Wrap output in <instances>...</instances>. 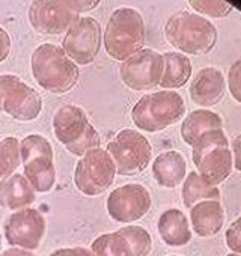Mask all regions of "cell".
<instances>
[{
    "label": "cell",
    "mask_w": 241,
    "mask_h": 256,
    "mask_svg": "<svg viewBox=\"0 0 241 256\" xmlns=\"http://www.w3.org/2000/svg\"><path fill=\"white\" fill-rule=\"evenodd\" d=\"M32 28L42 35H60L80 18L64 0H34L29 8Z\"/></svg>",
    "instance_id": "14"
},
{
    "label": "cell",
    "mask_w": 241,
    "mask_h": 256,
    "mask_svg": "<svg viewBox=\"0 0 241 256\" xmlns=\"http://www.w3.org/2000/svg\"><path fill=\"white\" fill-rule=\"evenodd\" d=\"M64 2L71 11H74L76 14H82L95 10L101 4V0H64Z\"/></svg>",
    "instance_id": "31"
},
{
    "label": "cell",
    "mask_w": 241,
    "mask_h": 256,
    "mask_svg": "<svg viewBox=\"0 0 241 256\" xmlns=\"http://www.w3.org/2000/svg\"><path fill=\"white\" fill-rule=\"evenodd\" d=\"M22 164L20 157V142L18 139L10 136L0 139V180L8 178Z\"/></svg>",
    "instance_id": "25"
},
{
    "label": "cell",
    "mask_w": 241,
    "mask_h": 256,
    "mask_svg": "<svg viewBox=\"0 0 241 256\" xmlns=\"http://www.w3.org/2000/svg\"><path fill=\"white\" fill-rule=\"evenodd\" d=\"M186 102L175 90H158L144 95L132 110L133 124L139 130L157 133L181 120Z\"/></svg>",
    "instance_id": "4"
},
{
    "label": "cell",
    "mask_w": 241,
    "mask_h": 256,
    "mask_svg": "<svg viewBox=\"0 0 241 256\" xmlns=\"http://www.w3.org/2000/svg\"><path fill=\"white\" fill-rule=\"evenodd\" d=\"M0 253H2V234H0Z\"/></svg>",
    "instance_id": "36"
},
{
    "label": "cell",
    "mask_w": 241,
    "mask_h": 256,
    "mask_svg": "<svg viewBox=\"0 0 241 256\" xmlns=\"http://www.w3.org/2000/svg\"><path fill=\"white\" fill-rule=\"evenodd\" d=\"M36 199V192L29 184L24 175L12 174L0 180V206L10 211L29 208Z\"/></svg>",
    "instance_id": "16"
},
{
    "label": "cell",
    "mask_w": 241,
    "mask_h": 256,
    "mask_svg": "<svg viewBox=\"0 0 241 256\" xmlns=\"http://www.w3.org/2000/svg\"><path fill=\"white\" fill-rule=\"evenodd\" d=\"M0 256H35L30 250H24L20 247H11L5 250L4 253H0Z\"/></svg>",
    "instance_id": "35"
},
{
    "label": "cell",
    "mask_w": 241,
    "mask_h": 256,
    "mask_svg": "<svg viewBox=\"0 0 241 256\" xmlns=\"http://www.w3.org/2000/svg\"><path fill=\"white\" fill-rule=\"evenodd\" d=\"M228 86L232 98L241 102V59L235 60L228 72Z\"/></svg>",
    "instance_id": "29"
},
{
    "label": "cell",
    "mask_w": 241,
    "mask_h": 256,
    "mask_svg": "<svg viewBox=\"0 0 241 256\" xmlns=\"http://www.w3.org/2000/svg\"><path fill=\"white\" fill-rule=\"evenodd\" d=\"M232 158H234V168L241 172V134H238L232 140Z\"/></svg>",
    "instance_id": "34"
},
{
    "label": "cell",
    "mask_w": 241,
    "mask_h": 256,
    "mask_svg": "<svg viewBox=\"0 0 241 256\" xmlns=\"http://www.w3.org/2000/svg\"><path fill=\"white\" fill-rule=\"evenodd\" d=\"M192 158L198 174L210 184L218 186L226 181L232 174L234 158L223 128L200 136L192 146Z\"/></svg>",
    "instance_id": "5"
},
{
    "label": "cell",
    "mask_w": 241,
    "mask_h": 256,
    "mask_svg": "<svg viewBox=\"0 0 241 256\" xmlns=\"http://www.w3.org/2000/svg\"><path fill=\"white\" fill-rule=\"evenodd\" d=\"M119 234L127 240L133 252V256H148L151 253L152 236L145 228L138 226V224H128V226L120 228Z\"/></svg>",
    "instance_id": "26"
},
{
    "label": "cell",
    "mask_w": 241,
    "mask_h": 256,
    "mask_svg": "<svg viewBox=\"0 0 241 256\" xmlns=\"http://www.w3.org/2000/svg\"><path fill=\"white\" fill-rule=\"evenodd\" d=\"M23 175L36 193H48L56 184V169L53 158H34L23 164Z\"/></svg>",
    "instance_id": "22"
},
{
    "label": "cell",
    "mask_w": 241,
    "mask_h": 256,
    "mask_svg": "<svg viewBox=\"0 0 241 256\" xmlns=\"http://www.w3.org/2000/svg\"><path fill=\"white\" fill-rule=\"evenodd\" d=\"M190 223L198 236L217 235L224 223V210L220 200H202L193 205L190 208Z\"/></svg>",
    "instance_id": "17"
},
{
    "label": "cell",
    "mask_w": 241,
    "mask_h": 256,
    "mask_svg": "<svg viewBox=\"0 0 241 256\" xmlns=\"http://www.w3.org/2000/svg\"><path fill=\"white\" fill-rule=\"evenodd\" d=\"M187 2L199 16L210 18H224L234 10L226 0H187Z\"/></svg>",
    "instance_id": "28"
},
{
    "label": "cell",
    "mask_w": 241,
    "mask_h": 256,
    "mask_svg": "<svg viewBox=\"0 0 241 256\" xmlns=\"http://www.w3.org/2000/svg\"><path fill=\"white\" fill-rule=\"evenodd\" d=\"M157 230L160 234V238L164 241V244L170 247H181L192 241V228L187 216L178 210L170 208L166 210L157 223Z\"/></svg>",
    "instance_id": "18"
},
{
    "label": "cell",
    "mask_w": 241,
    "mask_h": 256,
    "mask_svg": "<svg viewBox=\"0 0 241 256\" xmlns=\"http://www.w3.org/2000/svg\"><path fill=\"white\" fill-rule=\"evenodd\" d=\"M163 59H164V70L158 86H162L166 90L182 88L192 77L190 59L186 54L176 52L164 53Z\"/></svg>",
    "instance_id": "21"
},
{
    "label": "cell",
    "mask_w": 241,
    "mask_h": 256,
    "mask_svg": "<svg viewBox=\"0 0 241 256\" xmlns=\"http://www.w3.org/2000/svg\"><path fill=\"white\" fill-rule=\"evenodd\" d=\"M116 166L106 150L95 148L86 152L74 170V184L84 196H100L112 187Z\"/></svg>",
    "instance_id": "9"
},
{
    "label": "cell",
    "mask_w": 241,
    "mask_h": 256,
    "mask_svg": "<svg viewBox=\"0 0 241 256\" xmlns=\"http://www.w3.org/2000/svg\"><path fill=\"white\" fill-rule=\"evenodd\" d=\"M101 42L100 23L92 17H80L65 34L62 48L76 65H89L96 59Z\"/></svg>",
    "instance_id": "11"
},
{
    "label": "cell",
    "mask_w": 241,
    "mask_h": 256,
    "mask_svg": "<svg viewBox=\"0 0 241 256\" xmlns=\"http://www.w3.org/2000/svg\"><path fill=\"white\" fill-rule=\"evenodd\" d=\"M182 182L184 184H182L181 196H182V204L186 208H192L193 205H196L202 200H218L220 199L218 187L210 184L198 172L188 174Z\"/></svg>",
    "instance_id": "23"
},
{
    "label": "cell",
    "mask_w": 241,
    "mask_h": 256,
    "mask_svg": "<svg viewBox=\"0 0 241 256\" xmlns=\"http://www.w3.org/2000/svg\"><path fill=\"white\" fill-rule=\"evenodd\" d=\"M10 53H11V38L4 28H0V64L8 59Z\"/></svg>",
    "instance_id": "33"
},
{
    "label": "cell",
    "mask_w": 241,
    "mask_h": 256,
    "mask_svg": "<svg viewBox=\"0 0 241 256\" xmlns=\"http://www.w3.org/2000/svg\"><path fill=\"white\" fill-rule=\"evenodd\" d=\"M164 35L172 47L193 56L210 53L217 42L216 26L208 18L188 11L170 16L164 26Z\"/></svg>",
    "instance_id": "2"
},
{
    "label": "cell",
    "mask_w": 241,
    "mask_h": 256,
    "mask_svg": "<svg viewBox=\"0 0 241 256\" xmlns=\"http://www.w3.org/2000/svg\"><path fill=\"white\" fill-rule=\"evenodd\" d=\"M145 22L139 11L133 8H118L112 12L106 32L104 48L107 54L119 62H124L144 48Z\"/></svg>",
    "instance_id": "3"
},
{
    "label": "cell",
    "mask_w": 241,
    "mask_h": 256,
    "mask_svg": "<svg viewBox=\"0 0 241 256\" xmlns=\"http://www.w3.org/2000/svg\"><path fill=\"white\" fill-rule=\"evenodd\" d=\"M89 250L94 256H133L127 240L119 234V230L96 236Z\"/></svg>",
    "instance_id": "24"
},
{
    "label": "cell",
    "mask_w": 241,
    "mask_h": 256,
    "mask_svg": "<svg viewBox=\"0 0 241 256\" xmlns=\"http://www.w3.org/2000/svg\"><path fill=\"white\" fill-rule=\"evenodd\" d=\"M20 157L22 164H26L30 160L40 157L53 158L52 144L41 134H29L20 142Z\"/></svg>",
    "instance_id": "27"
},
{
    "label": "cell",
    "mask_w": 241,
    "mask_h": 256,
    "mask_svg": "<svg viewBox=\"0 0 241 256\" xmlns=\"http://www.w3.org/2000/svg\"><path fill=\"white\" fill-rule=\"evenodd\" d=\"M116 174L122 176H133L144 172L152 158V146L150 140L138 130L119 132L107 145Z\"/></svg>",
    "instance_id": "7"
},
{
    "label": "cell",
    "mask_w": 241,
    "mask_h": 256,
    "mask_svg": "<svg viewBox=\"0 0 241 256\" xmlns=\"http://www.w3.org/2000/svg\"><path fill=\"white\" fill-rule=\"evenodd\" d=\"M170 256H178V254H170Z\"/></svg>",
    "instance_id": "38"
},
{
    "label": "cell",
    "mask_w": 241,
    "mask_h": 256,
    "mask_svg": "<svg viewBox=\"0 0 241 256\" xmlns=\"http://www.w3.org/2000/svg\"><path fill=\"white\" fill-rule=\"evenodd\" d=\"M226 256H241V254H238V253H229V254H226Z\"/></svg>",
    "instance_id": "37"
},
{
    "label": "cell",
    "mask_w": 241,
    "mask_h": 256,
    "mask_svg": "<svg viewBox=\"0 0 241 256\" xmlns=\"http://www.w3.org/2000/svg\"><path fill=\"white\" fill-rule=\"evenodd\" d=\"M48 256H94V254L86 247H64L54 250Z\"/></svg>",
    "instance_id": "32"
},
{
    "label": "cell",
    "mask_w": 241,
    "mask_h": 256,
    "mask_svg": "<svg viewBox=\"0 0 241 256\" xmlns=\"http://www.w3.org/2000/svg\"><path fill=\"white\" fill-rule=\"evenodd\" d=\"M53 132L56 139L72 156L83 157L90 150L100 148V134L78 106L66 104L56 110Z\"/></svg>",
    "instance_id": "6"
},
{
    "label": "cell",
    "mask_w": 241,
    "mask_h": 256,
    "mask_svg": "<svg viewBox=\"0 0 241 256\" xmlns=\"http://www.w3.org/2000/svg\"><path fill=\"white\" fill-rule=\"evenodd\" d=\"M42 110L41 95L20 77L0 76V112L20 122L35 120Z\"/></svg>",
    "instance_id": "8"
},
{
    "label": "cell",
    "mask_w": 241,
    "mask_h": 256,
    "mask_svg": "<svg viewBox=\"0 0 241 256\" xmlns=\"http://www.w3.org/2000/svg\"><path fill=\"white\" fill-rule=\"evenodd\" d=\"M163 70V54L151 48H142L120 64L119 76L132 90H151L160 84Z\"/></svg>",
    "instance_id": "10"
},
{
    "label": "cell",
    "mask_w": 241,
    "mask_h": 256,
    "mask_svg": "<svg viewBox=\"0 0 241 256\" xmlns=\"http://www.w3.org/2000/svg\"><path fill=\"white\" fill-rule=\"evenodd\" d=\"M35 82L47 92L62 95L70 92L78 80V66L56 44H41L30 59Z\"/></svg>",
    "instance_id": "1"
},
{
    "label": "cell",
    "mask_w": 241,
    "mask_h": 256,
    "mask_svg": "<svg viewBox=\"0 0 241 256\" xmlns=\"http://www.w3.org/2000/svg\"><path fill=\"white\" fill-rule=\"evenodd\" d=\"M4 229L10 246L32 252L40 247L46 235V218L38 210L24 208L8 217Z\"/></svg>",
    "instance_id": "13"
},
{
    "label": "cell",
    "mask_w": 241,
    "mask_h": 256,
    "mask_svg": "<svg viewBox=\"0 0 241 256\" xmlns=\"http://www.w3.org/2000/svg\"><path fill=\"white\" fill-rule=\"evenodd\" d=\"M152 176L160 187L175 188L187 176V163L178 151H166L154 160Z\"/></svg>",
    "instance_id": "19"
},
{
    "label": "cell",
    "mask_w": 241,
    "mask_h": 256,
    "mask_svg": "<svg viewBox=\"0 0 241 256\" xmlns=\"http://www.w3.org/2000/svg\"><path fill=\"white\" fill-rule=\"evenodd\" d=\"M190 98L200 107H211L220 102L226 92V80L220 70L214 66L202 68L190 84Z\"/></svg>",
    "instance_id": "15"
},
{
    "label": "cell",
    "mask_w": 241,
    "mask_h": 256,
    "mask_svg": "<svg viewBox=\"0 0 241 256\" xmlns=\"http://www.w3.org/2000/svg\"><path fill=\"white\" fill-rule=\"evenodd\" d=\"M152 206L151 193L142 184H126L114 188L106 202L108 216L118 223H133L145 217Z\"/></svg>",
    "instance_id": "12"
},
{
    "label": "cell",
    "mask_w": 241,
    "mask_h": 256,
    "mask_svg": "<svg viewBox=\"0 0 241 256\" xmlns=\"http://www.w3.org/2000/svg\"><path fill=\"white\" fill-rule=\"evenodd\" d=\"M224 240H226V246L232 253L241 254V216L230 223V226L224 234Z\"/></svg>",
    "instance_id": "30"
},
{
    "label": "cell",
    "mask_w": 241,
    "mask_h": 256,
    "mask_svg": "<svg viewBox=\"0 0 241 256\" xmlns=\"http://www.w3.org/2000/svg\"><path fill=\"white\" fill-rule=\"evenodd\" d=\"M222 128L223 120L220 114L208 108H199L193 110L190 114L184 118L181 125V138L187 145L193 146L196 140L205 133L212 130H222Z\"/></svg>",
    "instance_id": "20"
}]
</instances>
